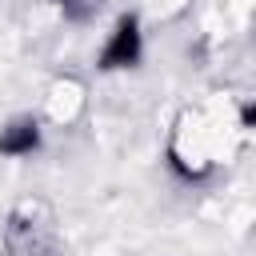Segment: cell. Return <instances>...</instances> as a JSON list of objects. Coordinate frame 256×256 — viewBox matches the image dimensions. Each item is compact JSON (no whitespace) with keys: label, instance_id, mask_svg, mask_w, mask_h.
Listing matches in <instances>:
<instances>
[{"label":"cell","instance_id":"obj_2","mask_svg":"<svg viewBox=\"0 0 256 256\" xmlns=\"http://www.w3.org/2000/svg\"><path fill=\"white\" fill-rule=\"evenodd\" d=\"M40 144H44V132H40L36 116H16L0 128V156H8V160H24V156L40 152Z\"/></svg>","mask_w":256,"mask_h":256},{"label":"cell","instance_id":"obj_1","mask_svg":"<svg viewBox=\"0 0 256 256\" xmlns=\"http://www.w3.org/2000/svg\"><path fill=\"white\" fill-rule=\"evenodd\" d=\"M140 60H144V28H140L136 12H124V16H116L112 32L104 36L100 56H96V68L100 72H128Z\"/></svg>","mask_w":256,"mask_h":256},{"label":"cell","instance_id":"obj_4","mask_svg":"<svg viewBox=\"0 0 256 256\" xmlns=\"http://www.w3.org/2000/svg\"><path fill=\"white\" fill-rule=\"evenodd\" d=\"M64 4H68V0H64Z\"/></svg>","mask_w":256,"mask_h":256},{"label":"cell","instance_id":"obj_3","mask_svg":"<svg viewBox=\"0 0 256 256\" xmlns=\"http://www.w3.org/2000/svg\"><path fill=\"white\" fill-rule=\"evenodd\" d=\"M252 120H256V108H252V104H244V108H240V128L248 132V128H252Z\"/></svg>","mask_w":256,"mask_h":256}]
</instances>
